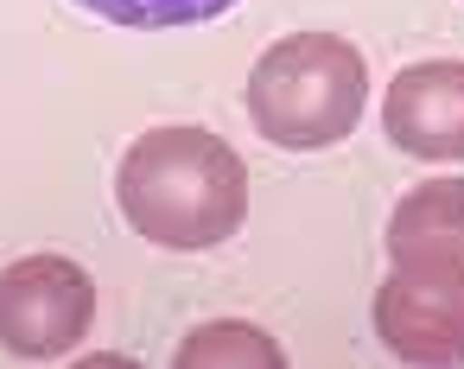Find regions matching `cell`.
<instances>
[{"label":"cell","instance_id":"6da1fadb","mask_svg":"<svg viewBox=\"0 0 464 369\" xmlns=\"http://www.w3.org/2000/svg\"><path fill=\"white\" fill-rule=\"evenodd\" d=\"M115 204L160 248H217L248 217V166L210 128H147L121 153Z\"/></svg>","mask_w":464,"mask_h":369},{"label":"cell","instance_id":"7a4b0ae2","mask_svg":"<svg viewBox=\"0 0 464 369\" xmlns=\"http://www.w3.org/2000/svg\"><path fill=\"white\" fill-rule=\"evenodd\" d=\"M362 96H369L362 52L337 33H293L267 45L261 64L248 71V115L286 153L350 141V128L362 121Z\"/></svg>","mask_w":464,"mask_h":369},{"label":"cell","instance_id":"3957f363","mask_svg":"<svg viewBox=\"0 0 464 369\" xmlns=\"http://www.w3.org/2000/svg\"><path fill=\"white\" fill-rule=\"evenodd\" d=\"M96 318V280L71 255H20L0 267V350L14 356H64L83 344Z\"/></svg>","mask_w":464,"mask_h":369},{"label":"cell","instance_id":"277c9868","mask_svg":"<svg viewBox=\"0 0 464 369\" xmlns=\"http://www.w3.org/2000/svg\"><path fill=\"white\" fill-rule=\"evenodd\" d=\"M375 331L401 363H464V274H401L375 286Z\"/></svg>","mask_w":464,"mask_h":369},{"label":"cell","instance_id":"5b68a950","mask_svg":"<svg viewBox=\"0 0 464 369\" xmlns=\"http://www.w3.org/2000/svg\"><path fill=\"white\" fill-rule=\"evenodd\" d=\"M382 128L413 160H464V58L407 64L382 96Z\"/></svg>","mask_w":464,"mask_h":369},{"label":"cell","instance_id":"8992f818","mask_svg":"<svg viewBox=\"0 0 464 369\" xmlns=\"http://www.w3.org/2000/svg\"><path fill=\"white\" fill-rule=\"evenodd\" d=\"M388 261L401 274H464V179H426L394 204Z\"/></svg>","mask_w":464,"mask_h":369},{"label":"cell","instance_id":"52a82bcc","mask_svg":"<svg viewBox=\"0 0 464 369\" xmlns=\"http://www.w3.org/2000/svg\"><path fill=\"white\" fill-rule=\"evenodd\" d=\"M179 363H185V369H198V363H267V369H280V363H286V350H280L261 325L223 318V325L191 331V337L179 344Z\"/></svg>","mask_w":464,"mask_h":369},{"label":"cell","instance_id":"ba28073f","mask_svg":"<svg viewBox=\"0 0 464 369\" xmlns=\"http://www.w3.org/2000/svg\"><path fill=\"white\" fill-rule=\"evenodd\" d=\"M83 14L128 26V33H166V26H204L217 14H229L236 0H77Z\"/></svg>","mask_w":464,"mask_h":369}]
</instances>
